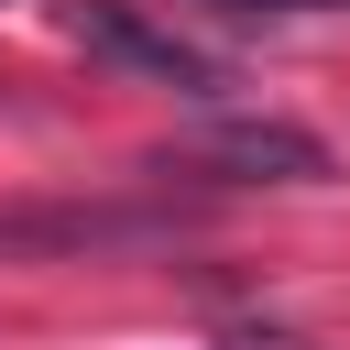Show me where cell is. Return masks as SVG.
<instances>
[{"label": "cell", "instance_id": "obj_2", "mask_svg": "<svg viewBox=\"0 0 350 350\" xmlns=\"http://www.w3.org/2000/svg\"><path fill=\"white\" fill-rule=\"evenodd\" d=\"M208 164H230L241 186H306V175H328V153L306 131H284V120H230L208 142Z\"/></svg>", "mask_w": 350, "mask_h": 350}, {"label": "cell", "instance_id": "obj_3", "mask_svg": "<svg viewBox=\"0 0 350 350\" xmlns=\"http://www.w3.org/2000/svg\"><path fill=\"white\" fill-rule=\"evenodd\" d=\"M230 11H328V0H230Z\"/></svg>", "mask_w": 350, "mask_h": 350}, {"label": "cell", "instance_id": "obj_1", "mask_svg": "<svg viewBox=\"0 0 350 350\" xmlns=\"http://www.w3.org/2000/svg\"><path fill=\"white\" fill-rule=\"evenodd\" d=\"M77 33H88V55H109V66L153 77V88H186V98H208V88H219V55H197L186 33H164V22H142V11H120V0L77 11Z\"/></svg>", "mask_w": 350, "mask_h": 350}]
</instances>
